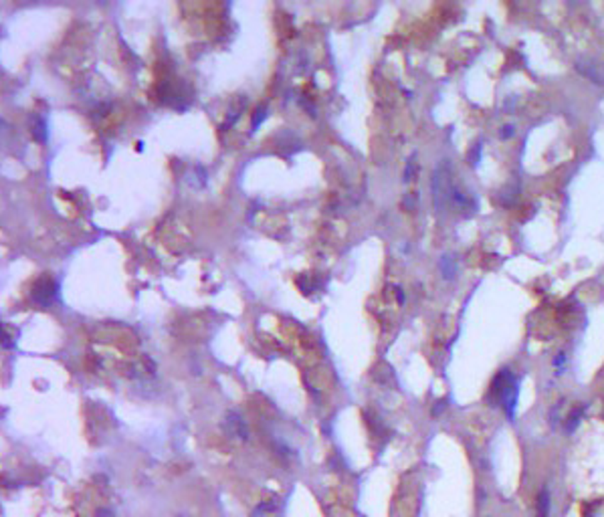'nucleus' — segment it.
Instances as JSON below:
<instances>
[{"mask_svg":"<svg viewBox=\"0 0 604 517\" xmlns=\"http://www.w3.org/2000/svg\"><path fill=\"white\" fill-rule=\"evenodd\" d=\"M517 394H519L517 380H515L514 376L509 374L507 370H503L502 374L493 380V386H491V398L497 402V404H500V406H502L503 410L509 414V416H514Z\"/></svg>","mask_w":604,"mask_h":517,"instance_id":"1","label":"nucleus"},{"mask_svg":"<svg viewBox=\"0 0 604 517\" xmlns=\"http://www.w3.org/2000/svg\"><path fill=\"white\" fill-rule=\"evenodd\" d=\"M536 509H538V517H548V513H550V495H548V491H541L538 495Z\"/></svg>","mask_w":604,"mask_h":517,"instance_id":"3","label":"nucleus"},{"mask_svg":"<svg viewBox=\"0 0 604 517\" xmlns=\"http://www.w3.org/2000/svg\"><path fill=\"white\" fill-rule=\"evenodd\" d=\"M57 283L53 281V277H45V279H41L39 283L35 285V293H33V298L37 299L41 298V293H45L47 295V305L49 303H53V299L57 298Z\"/></svg>","mask_w":604,"mask_h":517,"instance_id":"2","label":"nucleus"},{"mask_svg":"<svg viewBox=\"0 0 604 517\" xmlns=\"http://www.w3.org/2000/svg\"><path fill=\"white\" fill-rule=\"evenodd\" d=\"M600 504L598 501H584L582 504V517H596Z\"/></svg>","mask_w":604,"mask_h":517,"instance_id":"4","label":"nucleus"}]
</instances>
